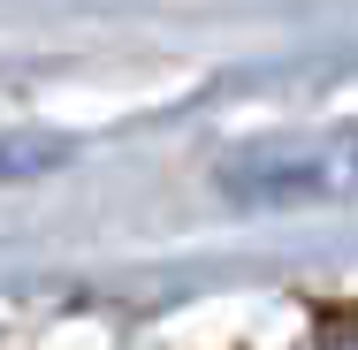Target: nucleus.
<instances>
[{
    "mask_svg": "<svg viewBox=\"0 0 358 350\" xmlns=\"http://www.w3.org/2000/svg\"><path fill=\"white\" fill-rule=\"evenodd\" d=\"M221 183H229V198H252V206H289V198H351V191H358V130H343V138H313V145H275V152H252V160H236Z\"/></svg>",
    "mask_w": 358,
    "mask_h": 350,
    "instance_id": "obj_1",
    "label": "nucleus"
}]
</instances>
